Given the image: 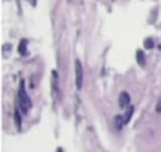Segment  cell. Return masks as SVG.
Here are the masks:
<instances>
[{"mask_svg":"<svg viewBox=\"0 0 161 152\" xmlns=\"http://www.w3.org/2000/svg\"><path fill=\"white\" fill-rule=\"evenodd\" d=\"M18 98H19V105H21V108H22V111L27 113V111L32 108V101H30V98H29V95L25 94L24 81H21V89H19V92H18Z\"/></svg>","mask_w":161,"mask_h":152,"instance_id":"1","label":"cell"},{"mask_svg":"<svg viewBox=\"0 0 161 152\" xmlns=\"http://www.w3.org/2000/svg\"><path fill=\"white\" fill-rule=\"evenodd\" d=\"M74 76H76V87L81 89L82 82H84V70H82V64L79 60L74 62Z\"/></svg>","mask_w":161,"mask_h":152,"instance_id":"2","label":"cell"},{"mask_svg":"<svg viewBox=\"0 0 161 152\" xmlns=\"http://www.w3.org/2000/svg\"><path fill=\"white\" fill-rule=\"evenodd\" d=\"M118 105H120L122 108L130 106V94L122 92V94H120V97H118Z\"/></svg>","mask_w":161,"mask_h":152,"instance_id":"3","label":"cell"},{"mask_svg":"<svg viewBox=\"0 0 161 152\" xmlns=\"http://www.w3.org/2000/svg\"><path fill=\"white\" fill-rule=\"evenodd\" d=\"M18 51H19V54H21V56H25V54H27V40H21V43H19Z\"/></svg>","mask_w":161,"mask_h":152,"instance_id":"4","label":"cell"},{"mask_svg":"<svg viewBox=\"0 0 161 152\" xmlns=\"http://www.w3.org/2000/svg\"><path fill=\"white\" fill-rule=\"evenodd\" d=\"M133 113H134V108H133L131 105L128 106V109H127V113H125V116H123V121H125V124H128L130 121H131V116H133Z\"/></svg>","mask_w":161,"mask_h":152,"instance_id":"5","label":"cell"},{"mask_svg":"<svg viewBox=\"0 0 161 152\" xmlns=\"http://www.w3.org/2000/svg\"><path fill=\"white\" fill-rule=\"evenodd\" d=\"M136 59H137V64L141 67H145V56H144V51H137L136 52Z\"/></svg>","mask_w":161,"mask_h":152,"instance_id":"6","label":"cell"},{"mask_svg":"<svg viewBox=\"0 0 161 152\" xmlns=\"http://www.w3.org/2000/svg\"><path fill=\"white\" fill-rule=\"evenodd\" d=\"M114 122H115V127L120 130L123 125H125V121H123V116H115L114 117Z\"/></svg>","mask_w":161,"mask_h":152,"instance_id":"7","label":"cell"},{"mask_svg":"<svg viewBox=\"0 0 161 152\" xmlns=\"http://www.w3.org/2000/svg\"><path fill=\"white\" fill-rule=\"evenodd\" d=\"M52 87L54 92L59 94V84H57V71H52Z\"/></svg>","mask_w":161,"mask_h":152,"instance_id":"8","label":"cell"},{"mask_svg":"<svg viewBox=\"0 0 161 152\" xmlns=\"http://www.w3.org/2000/svg\"><path fill=\"white\" fill-rule=\"evenodd\" d=\"M14 121H16V127H22V122H21V114H19V109H14Z\"/></svg>","mask_w":161,"mask_h":152,"instance_id":"9","label":"cell"},{"mask_svg":"<svg viewBox=\"0 0 161 152\" xmlns=\"http://www.w3.org/2000/svg\"><path fill=\"white\" fill-rule=\"evenodd\" d=\"M153 45H155V43H153L152 38H145V41H144V48H145V49H152Z\"/></svg>","mask_w":161,"mask_h":152,"instance_id":"10","label":"cell"},{"mask_svg":"<svg viewBox=\"0 0 161 152\" xmlns=\"http://www.w3.org/2000/svg\"><path fill=\"white\" fill-rule=\"evenodd\" d=\"M3 49H5V51H3V56H6V54H8V49H10V45H5Z\"/></svg>","mask_w":161,"mask_h":152,"instance_id":"11","label":"cell"},{"mask_svg":"<svg viewBox=\"0 0 161 152\" xmlns=\"http://www.w3.org/2000/svg\"><path fill=\"white\" fill-rule=\"evenodd\" d=\"M156 113H161V100H158L156 103Z\"/></svg>","mask_w":161,"mask_h":152,"instance_id":"12","label":"cell"},{"mask_svg":"<svg viewBox=\"0 0 161 152\" xmlns=\"http://www.w3.org/2000/svg\"><path fill=\"white\" fill-rule=\"evenodd\" d=\"M30 3H32V5H35V3H37V2H35V0H30Z\"/></svg>","mask_w":161,"mask_h":152,"instance_id":"13","label":"cell"},{"mask_svg":"<svg viewBox=\"0 0 161 152\" xmlns=\"http://www.w3.org/2000/svg\"><path fill=\"white\" fill-rule=\"evenodd\" d=\"M57 152H62V149H59V150H57Z\"/></svg>","mask_w":161,"mask_h":152,"instance_id":"14","label":"cell"}]
</instances>
